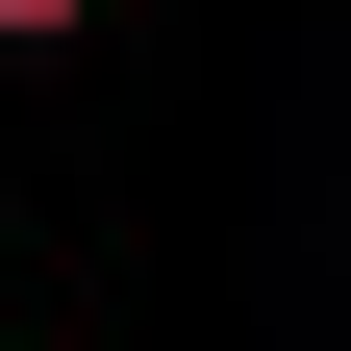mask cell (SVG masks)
<instances>
[{
    "mask_svg": "<svg viewBox=\"0 0 351 351\" xmlns=\"http://www.w3.org/2000/svg\"><path fill=\"white\" fill-rule=\"evenodd\" d=\"M75 25H101V0H0V51H75Z\"/></svg>",
    "mask_w": 351,
    "mask_h": 351,
    "instance_id": "obj_1",
    "label": "cell"
}]
</instances>
